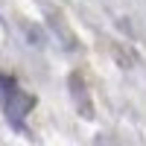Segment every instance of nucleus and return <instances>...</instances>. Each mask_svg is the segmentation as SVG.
<instances>
[{
    "mask_svg": "<svg viewBox=\"0 0 146 146\" xmlns=\"http://www.w3.org/2000/svg\"><path fill=\"white\" fill-rule=\"evenodd\" d=\"M0 102H3V111L12 120V126H23V117L29 114L35 100L27 91H21L12 79H0Z\"/></svg>",
    "mask_w": 146,
    "mask_h": 146,
    "instance_id": "1",
    "label": "nucleus"
}]
</instances>
